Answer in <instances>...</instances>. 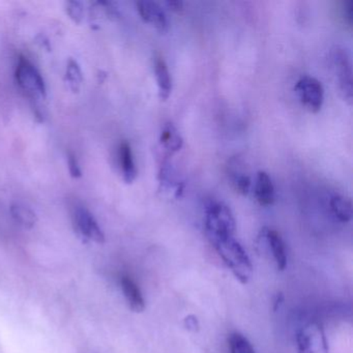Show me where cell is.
Listing matches in <instances>:
<instances>
[{
	"label": "cell",
	"instance_id": "ba28073f",
	"mask_svg": "<svg viewBox=\"0 0 353 353\" xmlns=\"http://www.w3.org/2000/svg\"><path fill=\"white\" fill-rule=\"evenodd\" d=\"M254 194L258 203L262 206L272 205L274 202V187L268 173L259 171L255 179Z\"/></svg>",
	"mask_w": 353,
	"mask_h": 353
},
{
	"label": "cell",
	"instance_id": "7402d4cb",
	"mask_svg": "<svg viewBox=\"0 0 353 353\" xmlns=\"http://www.w3.org/2000/svg\"><path fill=\"white\" fill-rule=\"evenodd\" d=\"M69 167L70 172H71L72 176H81V171H80L79 166H78L77 160H76L75 157L72 156V154H70L69 157Z\"/></svg>",
	"mask_w": 353,
	"mask_h": 353
},
{
	"label": "cell",
	"instance_id": "2e32d148",
	"mask_svg": "<svg viewBox=\"0 0 353 353\" xmlns=\"http://www.w3.org/2000/svg\"><path fill=\"white\" fill-rule=\"evenodd\" d=\"M65 80L73 92H77L81 88L82 82H83L82 72L79 65L73 59H70L69 63H68Z\"/></svg>",
	"mask_w": 353,
	"mask_h": 353
},
{
	"label": "cell",
	"instance_id": "8fae6325",
	"mask_svg": "<svg viewBox=\"0 0 353 353\" xmlns=\"http://www.w3.org/2000/svg\"><path fill=\"white\" fill-rule=\"evenodd\" d=\"M121 289L132 311L137 313L143 312L145 309V301L137 284L129 276H123L121 279Z\"/></svg>",
	"mask_w": 353,
	"mask_h": 353
},
{
	"label": "cell",
	"instance_id": "5bb4252c",
	"mask_svg": "<svg viewBox=\"0 0 353 353\" xmlns=\"http://www.w3.org/2000/svg\"><path fill=\"white\" fill-rule=\"evenodd\" d=\"M330 210L340 222L348 223L352 219V203L348 198L342 195H334L330 198Z\"/></svg>",
	"mask_w": 353,
	"mask_h": 353
},
{
	"label": "cell",
	"instance_id": "5b68a950",
	"mask_svg": "<svg viewBox=\"0 0 353 353\" xmlns=\"http://www.w3.org/2000/svg\"><path fill=\"white\" fill-rule=\"evenodd\" d=\"M16 79L22 90L32 96L44 97L46 94V88L42 76L32 63L24 57H21L18 63Z\"/></svg>",
	"mask_w": 353,
	"mask_h": 353
},
{
	"label": "cell",
	"instance_id": "6da1fadb",
	"mask_svg": "<svg viewBox=\"0 0 353 353\" xmlns=\"http://www.w3.org/2000/svg\"><path fill=\"white\" fill-rule=\"evenodd\" d=\"M216 251L223 261L234 274L235 278L241 283L247 284L253 274V265L247 252L234 236L223 237L212 241Z\"/></svg>",
	"mask_w": 353,
	"mask_h": 353
},
{
	"label": "cell",
	"instance_id": "cb8c5ba5",
	"mask_svg": "<svg viewBox=\"0 0 353 353\" xmlns=\"http://www.w3.org/2000/svg\"><path fill=\"white\" fill-rule=\"evenodd\" d=\"M167 5L172 11L179 12L183 10V3L181 1H169Z\"/></svg>",
	"mask_w": 353,
	"mask_h": 353
},
{
	"label": "cell",
	"instance_id": "7c38bea8",
	"mask_svg": "<svg viewBox=\"0 0 353 353\" xmlns=\"http://www.w3.org/2000/svg\"><path fill=\"white\" fill-rule=\"evenodd\" d=\"M119 161L125 183H132L137 176V169L134 162L133 152L128 142H123L119 148Z\"/></svg>",
	"mask_w": 353,
	"mask_h": 353
},
{
	"label": "cell",
	"instance_id": "8992f818",
	"mask_svg": "<svg viewBox=\"0 0 353 353\" xmlns=\"http://www.w3.org/2000/svg\"><path fill=\"white\" fill-rule=\"evenodd\" d=\"M76 229L80 235L88 241L103 243L105 241L104 233L101 230L92 214L85 208H77L74 214Z\"/></svg>",
	"mask_w": 353,
	"mask_h": 353
},
{
	"label": "cell",
	"instance_id": "603a6c76",
	"mask_svg": "<svg viewBox=\"0 0 353 353\" xmlns=\"http://www.w3.org/2000/svg\"><path fill=\"white\" fill-rule=\"evenodd\" d=\"M345 15H346L347 21L350 26L353 23V3L352 1H347L345 5Z\"/></svg>",
	"mask_w": 353,
	"mask_h": 353
},
{
	"label": "cell",
	"instance_id": "277c9868",
	"mask_svg": "<svg viewBox=\"0 0 353 353\" xmlns=\"http://www.w3.org/2000/svg\"><path fill=\"white\" fill-rule=\"evenodd\" d=\"M299 101L310 112L321 110L324 102V90L321 82L312 76H303L294 86Z\"/></svg>",
	"mask_w": 353,
	"mask_h": 353
},
{
	"label": "cell",
	"instance_id": "ffe728a7",
	"mask_svg": "<svg viewBox=\"0 0 353 353\" xmlns=\"http://www.w3.org/2000/svg\"><path fill=\"white\" fill-rule=\"evenodd\" d=\"M67 13L76 23H80L83 19V6L78 1H69L67 3Z\"/></svg>",
	"mask_w": 353,
	"mask_h": 353
},
{
	"label": "cell",
	"instance_id": "e0dca14e",
	"mask_svg": "<svg viewBox=\"0 0 353 353\" xmlns=\"http://www.w3.org/2000/svg\"><path fill=\"white\" fill-rule=\"evenodd\" d=\"M231 183L239 193L247 195L252 187L251 177L243 171L232 170L230 172Z\"/></svg>",
	"mask_w": 353,
	"mask_h": 353
},
{
	"label": "cell",
	"instance_id": "ac0fdd59",
	"mask_svg": "<svg viewBox=\"0 0 353 353\" xmlns=\"http://www.w3.org/2000/svg\"><path fill=\"white\" fill-rule=\"evenodd\" d=\"M229 348L230 353H255L248 339L237 332L231 334L229 339Z\"/></svg>",
	"mask_w": 353,
	"mask_h": 353
},
{
	"label": "cell",
	"instance_id": "4fadbf2b",
	"mask_svg": "<svg viewBox=\"0 0 353 353\" xmlns=\"http://www.w3.org/2000/svg\"><path fill=\"white\" fill-rule=\"evenodd\" d=\"M160 142L163 148L170 154L179 152L183 145V139L181 133L171 123H165L163 127L160 135Z\"/></svg>",
	"mask_w": 353,
	"mask_h": 353
},
{
	"label": "cell",
	"instance_id": "7a4b0ae2",
	"mask_svg": "<svg viewBox=\"0 0 353 353\" xmlns=\"http://www.w3.org/2000/svg\"><path fill=\"white\" fill-rule=\"evenodd\" d=\"M235 219L230 208L221 201H210L205 210V231L210 243L223 237L234 236Z\"/></svg>",
	"mask_w": 353,
	"mask_h": 353
},
{
	"label": "cell",
	"instance_id": "9c48e42d",
	"mask_svg": "<svg viewBox=\"0 0 353 353\" xmlns=\"http://www.w3.org/2000/svg\"><path fill=\"white\" fill-rule=\"evenodd\" d=\"M154 74L158 83L159 96L161 100L166 101L172 92V77L163 57H157L154 61Z\"/></svg>",
	"mask_w": 353,
	"mask_h": 353
},
{
	"label": "cell",
	"instance_id": "3957f363",
	"mask_svg": "<svg viewBox=\"0 0 353 353\" xmlns=\"http://www.w3.org/2000/svg\"><path fill=\"white\" fill-rule=\"evenodd\" d=\"M330 61L341 94L346 102L351 104L353 99V80L350 54L346 48L336 45L330 49Z\"/></svg>",
	"mask_w": 353,
	"mask_h": 353
},
{
	"label": "cell",
	"instance_id": "d6986e66",
	"mask_svg": "<svg viewBox=\"0 0 353 353\" xmlns=\"http://www.w3.org/2000/svg\"><path fill=\"white\" fill-rule=\"evenodd\" d=\"M299 353H315L313 334L307 330H301L296 336Z\"/></svg>",
	"mask_w": 353,
	"mask_h": 353
},
{
	"label": "cell",
	"instance_id": "9a60e30c",
	"mask_svg": "<svg viewBox=\"0 0 353 353\" xmlns=\"http://www.w3.org/2000/svg\"><path fill=\"white\" fill-rule=\"evenodd\" d=\"M11 214L13 218L26 228H32L38 221L36 214L28 206L21 205V204L12 205Z\"/></svg>",
	"mask_w": 353,
	"mask_h": 353
},
{
	"label": "cell",
	"instance_id": "30bf717a",
	"mask_svg": "<svg viewBox=\"0 0 353 353\" xmlns=\"http://www.w3.org/2000/svg\"><path fill=\"white\" fill-rule=\"evenodd\" d=\"M263 235L272 250L276 268L278 270H284L287 265V255L282 236L278 231L270 228L264 229Z\"/></svg>",
	"mask_w": 353,
	"mask_h": 353
},
{
	"label": "cell",
	"instance_id": "52a82bcc",
	"mask_svg": "<svg viewBox=\"0 0 353 353\" xmlns=\"http://www.w3.org/2000/svg\"><path fill=\"white\" fill-rule=\"evenodd\" d=\"M138 13L144 22L154 26L160 32H166L169 28V20L163 8L156 1H138Z\"/></svg>",
	"mask_w": 353,
	"mask_h": 353
},
{
	"label": "cell",
	"instance_id": "44dd1931",
	"mask_svg": "<svg viewBox=\"0 0 353 353\" xmlns=\"http://www.w3.org/2000/svg\"><path fill=\"white\" fill-rule=\"evenodd\" d=\"M185 325L191 332H198L200 327L197 317L194 315H189L185 318Z\"/></svg>",
	"mask_w": 353,
	"mask_h": 353
}]
</instances>
